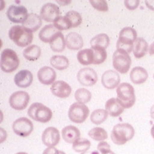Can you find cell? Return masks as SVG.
Here are the masks:
<instances>
[{
  "label": "cell",
  "instance_id": "obj_1",
  "mask_svg": "<svg viewBox=\"0 0 154 154\" xmlns=\"http://www.w3.org/2000/svg\"><path fill=\"white\" fill-rule=\"evenodd\" d=\"M135 135V129L128 123H121L116 125L111 132V139L114 144L122 145L129 141Z\"/></svg>",
  "mask_w": 154,
  "mask_h": 154
},
{
  "label": "cell",
  "instance_id": "obj_2",
  "mask_svg": "<svg viewBox=\"0 0 154 154\" xmlns=\"http://www.w3.org/2000/svg\"><path fill=\"white\" fill-rule=\"evenodd\" d=\"M137 38V33L134 28L130 26L124 27L120 31L116 43V50L123 51L130 54L133 50V44Z\"/></svg>",
  "mask_w": 154,
  "mask_h": 154
},
{
  "label": "cell",
  "instance_id": "obj_3",
  "mask_svg": "<svg viewBox=\"0 0 154 154\" xmlns=\"http://www.w3.org/2000/svg\"><path fill=\"white\" fill-rule=\"evenodd\" d=\"M9 38L17 46L24 48L30 46L33 41V32L23 26H13L9 30Z\"/></svg>",
  "mask_w": 154,
  "mask_h": 154
},
{
  "label": "cell",
  "instance_id": "obj_4",
  "mask_svg": "<svg viewBox=\"0 0 154 154\" xmlns=\"http://www.w3.org/2000/svg\"><path fill=\"white\" fill-rule=\"evenodd\" d=\"M117 100L125 108H130L134 105L136 101L135 90L128 83H122L116 88Z\"/></svg>",
  "mask_w": 154,
  "mask_h": 154
},
{
  "label": "cell",
  "instance_id": "obj_5",
  "mask_svg": "<svg viewBox=\"0 0 154 154\" xmlns=\"http://www.w3.org/2000/svg\"><path fill=\"white\" fill-rule=\"evenodd\" d=\"M0 66L2 72L6 73L14 72L19 66V59L16 52L10 48L2 51L1 53Z\"/></svg>",
  "mask_w": 154,
  "mask_h": 154
},
{
  "label": "cell",
  "instance_id": "obj_6",
  "mask_svg": "<svg viewBox=\"0 0 154 154\" xmlns=\"http://www.w3.org/2000/svg\"><path fill=\"white\" fill-rule=\"evenodd\" d=\"M27 114L32 120L41 123L49 122L53 115L50 108L41 103H32L27 111Z\"/></svg>",
  "mask_w": 154,
  "mask_h": 154
},
{
  "label": "cell",
  "instance_id": "obj_7",
  "mask_svg": "<svg viewBox=\"0 0 154 154\" xmlns=\"http://www.w3.org/2000/svg\"><path fill=\"white\" fill-rule=\"evenodd\" d=\"M132 64V60L128 53L116 50L112 55L113 67L117 72L125 74L128 72Z\"/></svg>",
  "mask_w": 154,
  "mask_h": 154
},
{
  "label": "cell",
  "instance_id": "obj_8",
  "mask_svg": "<svg viewBox=\"0 0 154 154\" xmlns=\"http://www.w3.org/2000/svg\"><path fill=\"white\" fill-rule=\"evenodd\" d=\"M89 116V109L84 103H72L68 110L69 120L75 124H82L87 120Z\"/></svg>",
  "mask_w": 154,
  "mask_h": 154
},
{
  "label": "cell",
  "instance_id": "obj_9",
  "mask_svg": "<svg viewBox=\"0 0 154 154\" xmlns=\"http://www.w3.org/2000/svg\"><path fill=\"white\" fill-rule=\"evenodd\" d=\"M27 10L22 5H11L7 11V16L10 21L14 23H23L28 16Z\"/></svg>",
  "mask_w": 154,
  "mask_h": 154
},
{
  "label": "cell",
  "instance_id": "obj_10",
  "mask_svg": "<svg viewBox=\"0 0 154 154\" xmlns=\"http://www.w3.org/2000/svg\"><path fill=\"white\" fill-rule=\"evenodd\" d=\"M12 129L16 135L22 137H28L33 132L34 125L31 120L26 117L17 119L12 125Z\"/></svg>",
  "mask_w": 154,
  "mask_h": 154
},
{
  "label": "cell",
  "instance_id": "obj_11",
  "mask_svg": "<svg viewBox=\"0 0 154 154\" xmlns=\"http://www.w3.org/2000/svg\"><path fill=\"white\" fill-rule=\"evenodd\" d=\"M30 96L26 91H15L10 96V106L14 110H23L28 105Z\"/></svg>",
  "mask_w": 154,
  "mask_h": 154
},
{
  "label": "cell",
  "instance_id": "obj_12",
  "mask_svg": "<svg viewBox=\"0 0 154 154\" xmlns=\"http://www.w3.org/2000/svg\"><path fill=\"white\" fill-rule=\"evenodd\" d=\"M77 79H78L79 84H82V85L91 87L96 84V82L98 80V75L93 68L84 67L78 72Z\"/></svg>",
  "mask_w": 154,
  "mask_h": 154
},
{
  "label": "cell",
  "instance_id": "obj_13",
  "mask_svg": "<svg viewBox=\"0 0 154 154\" xmlns=\"http://www.w3.org/2000/svg\"><path fill=\"white\" fill-rule=\"evenodd\" d=\"M60 16V10L57 5L48 2L43 5L40 10V17L46 22L51 23Z\"/></svg>",
  "mask_w": 154,
  "mask_h": 154
},
{
  "label": "cell",
  "instance_id": "obj_14",
  "mask_svg": "<svg viewBox=\"0 0 154 154\" xmlns=\"http://www.w3.org/2000/svg\"><path fill=\"white\" fill-rule=\"evenodd\" d=\"M60 140V132L55 127H48L42 134V141L48 147L56 146Z\"/></svg>",
  "mask_w": 154,
  "mask_h": 154
},
{
  "label": "cell",
  "instance_id": "obj_15",
  "mask_svg": "<svg viewBox=\"0 0 154 154\" xmlns=\"http://www.w3.org/2000/svg\"><path fill=\"white\" fill-rule=\"evenodd\" d=\"M120 77L116 71L108 70L106 71L101 76V84L107 89H115L120 85Z\"/></svg>",
  "mask_w": 154,
  "mask_h": 154
},
{
  "label": "cell",
  "instance_id": "obj_16",
  "mask_svg": "<svg viewBox=\"0 0 154 154\" xmlns=\"http://www.w3.org/2000/svg\"><path fill=\"white\" fill-rule=\"evenodd\" d=\"M51 91L54 96L59 98H67L72 93V88L63 80H58L51 84Z\"/></svg>",
  "mask_w": 154,
  "mask_h": 154
},
{
  "label": "cell",
  "instance_id": "obj_17",
  "mask_svg": "<svg viewBox=\"0 0 154 154\" xmlns=\"http://www.w3.org/2000/svg\"><path fill=\"white\" fill-rule=\"evenodd\" d=\"M38 81L45 85H51L55 83L56 79V72L52 67L45 66L41 67L37 73Z\"/></svg>",
  "mask_w": 154,
  "mask_h": 154
},
{
  "label": "cell",
  "instance_id": "obj_18",
  "mask_svg": "<svg viewBox=\"0 0 154 154\" xmlns=\"http://www.w3.org/2000/svg\"><path fill=\"white\" fill-rule=\"evenodd\" d=\"M14 84L21 88H26L31 85L33 82V75L28 70H21L14 75Z\"/></svg>",
  "mask_w": 154,
  "mask_h": 154
},
{
  "label": "cell",
  "instance_id": "obj_19",
  "mask_svg": "<svg viewBox=\"0 0 154 154\" xmlns=\"http://www.w3.org/2000/svg\"><path fill=\"white\" fill-rule=\"evenodd\" d=\"M66 47L70 50H80L84 46V39L82 36L76 32L68 33L65 37Z\"/></svg>",
  "mask_w": 154,
  "mask_h": 154
},
{
  "label": "cell",
  "instance_id": "obj_20",
  "mask_svg": "<svg viewBox=\"0 0 154 154\" xmlns=\"http://www.w3.org/2000/svg\"><path fill=\"white\" fill-rule=\"evenodd\" d=\"M105 109L108 115L112 117H117L124 112L125 108L120 104L117 98H111L106 102Z\"/></svg>",
  "mask_w": 154,
  "mask_h": 154
},
{
  "label": "cell",
  "instance_id": "obj_21",
  "mask_svg": "<svg viewBox=\"0 0 154 154\" xmlns=\"http://www.w3.org/2000/svg\"><path fill=\"white\" fill-rule=\"evenodd\" d=\"M42 26V18L35 13H31L28 14L26 19L23 23V26L29 30L31 32H35Z\"/></svg>",
  "mask_w": 154,
  "mask_h": 154
},
{
  "label": "cell",
  "instance_id": "obj_22",
  "mask_svg": "<svg viewBox=\"0 0 154 154\" xmlns=\"http://www.w3.org/2000/svg\"><path fill=\"white\" fill-rule=\"evenodd\" d=\"M149 77V74L146 70L142 67H133L130 72L131 81L135 84H144Z\"/></svg>",
  "mask_w": 154,
  "mask_h": 154
},
{
  "label": "cell",
  "instance_id": "obj_23",
  "mask_svg": "<svg viewBox=\"0 0 154 154\" xmlns=\"http://www.w3.org/2000/svg\"><path fill=\"white\" fill-rule=\"evenodd\" d=\"M60 31L55 27L52 24H48L43 26L42 30L38 33V38H40L41 41H43V43H49L51 42L53 38L55 37Z\"/></svg>",
  "mask_w": 154,
  "mask_h": 154
},
{
  "label": "cell",
  "instance_id": "obj_24",
  "mask_svg": "<svg viewBox=\"0 0 154 154\" xmlns=\"http://www.w3.org/2000/svg\"><path fill=\"white\" fill-rule=\"evenodd\" d=\"M149 44L147 41L143 38H137L133 44V55L135 58L140 59L144 57L149 51Z\"/></svg>",
  "mask_w": 154,
  "mask_h": 154
},
{
  "label": "cell",
  "instance_id": "obj_25",
  "mask_svg": "<svg viewBox=\"0 0 154 154\" xmlns=\"http://www.w3.org/2000/svg\"><path fill=\"white\" fill-rule=\"evenodd\" d=\"M62 137L64 141L73 144L76 140L80 138V132L76 127L68 125L63 128Z\"/></svg>",
  "mask_w": 154,
  "mask_h": 154
},
{
  "label": "cell",
  "instance_id": "obj_26",
  "mask_svg": "<svg viewBox=\"0 0 154 154\" xmlns=\"http://www.w3.org/2000/svg\"><path fill=\"white\" fill-rule=\"evenodd\" d=\"M77 60L82 65L93 64L94 51L91 48H86L79 50L77 53Z\"/></svg>",
  "mask_w": 154,
  "mask_h": 154
},
{
  "label": "cell",
  "instance_id": "obj_27",
  "mask_svg": "<svg viewBox=\"0 0 154 154\" xmlns=\"http://www.w3.org/2000/svg\"><path fill=\"white\" fill-rule=\"evenodd\" d=\"M51 49L54 52H62L66 48L65 38L62 32H59L50 43Z\"/></svg>",
  "mask_w": 154,
  "mask_h": 154
},
{
  "label": "cell",
  "instance_id": "obj_28",
  "mask_svg": "<svg viewBox=\"0 0 154 154\" xmlns=\"http://www.w3.org/2000/svg\"><path fill=\"white\" fill-rule=\"evenodd\" d=\"M90 44L91 48H101L106 49L110 44V38L106 34H99L91 38Z\"/></svg>",
  "mask_w": 154,
  "mask_h": 154
},
{
  "label": "cell",
  "instance_id": "obj_29",
  "mask_svg": "<svg viewBox=\"0 0 154 154\" xmlns=\"http://www.w3.org/2000/svg\"><path fill=\"white\" fill-rule=\"evenodd\" d=\"M50 63L54 68L63 71L69 67V60L64 55H53L50 60Z\"/></svg>",
  "mask_w": 154,
  "mask_h": 154
},
{
  "label": "cell",
  "instance_id": "obj_30",
  "mask_svg": "<svg viewBox=\"0 0 154 154\" xmlns=\"http://www.w3.org/2000/svg\"><path fill=\"white\" fill-rule=\"evenodd\" d=\"M23 56L29 61H35L41 55V48L38 45H30L24 49Z\"/></svg>",
  "mask_w": 154,
  "mask_h": 154
},
{
  "label": "cell",
  "instance_id": "obj_31",
  "mask_svg": "<svg viewBox=\"0 0 154 154\" xmlns=\"http://www.w3.org/2000/svg\"><path fill=\"white\" fill-rule=\"evenodd\" d=\"M108 116V113L107 111L99 108V109L94 110L91 112L90 120H91V122L94 125H101L102 123H103L107 120Z\"/></svg>",
  "mask_w": 154,
  "mask_h": 154
},
{
  "label": "cell",
  "instance_id": "obj_32",
  "mask_svg": "<svg viewBox=\"0 0 154 154\" xmlns=\"http://www.w3.org/2000/svg\"><path fill=\"white\" fill-rule=\"evenodd\" d=\"M88 136L96 141H103L108 138V132L102 128L96 127L91 128L88 132Z\"/></svg>",
  "mask_w": 154,
  "mask_h": 154
},
{
  "label": "cell",
  "instance_id": "obj_33",
  "mask_svg": "<svg viewBox=\"0 0 154 154\" xmlns=\"http://www.w3.org/2000/svg\"><path fill=\"white\" fill-rule=\"evenodd\" d=\"M91 145V142L88 139L79 138L72 144V149L76 152H84L90 149Z\"/></svg>",
  "mask_w": 154,
  "mask_h": 154
},
{
  "label": "cell",
  "instance_id": "obj_34",
  "mask_svg": "<svg viewBox=\"0 0 154 154\" xmlns=\"http://www.w3.org/2000/svg\"><path fill=\"white\" fill-rule=\"evenodd\" d=\"M75 99L77 102L85 104L91 100V93L86 88H79L75 92Z\"/></svg>",
  "mask_w": 154,
  "mask_h": 154
},
{
  "label": "cell",
  "instance_id": "obj_35",
  "mask_svg": "<svg viewBox=\"0 0 154 154\" xmlns=\"http://www.w3.org/2000/svg\"><path fill=\"white\" fill-rule=\"evenodd\" d=\"M53 25L59 31H66L72 28V25L66 16H60L54 21Z\"/></svg>",
  "mask_w": 154,
  "mask_h": 154
},
{
  "label": "cell",
  "instance_id": "obj_36",
  "mask_svg": "<svg viewBox=\"0 0 154 154\" xmlns=\"http://www.w3.org/2000/svg\"><path fill=\"white\" fill-rule=\"evenodd\" d=\"M94 51V61L93 64L98 65L103 63L107 59V51L106 49L101 48H91Z\"/></svg>",
  "mask_w": 154,
  "mask_h": 154
},
{
  "label": "cell",
  "instance_id": "obj_37",
  "mask_svg": "<svg viewBox=\"0 0 154 154\" xmlns=\"http://www.w3.org/2000/svg\"><path fill=\"white\" fill-rule=\"evenodd\" d=\"M65 16L69 19V21L72 25V27H77L81 24L82 16L79 12L75 11H70L65 14Z\"/></svg>",
  "mask_w": 154,
  "mask_h": 154
},
{
  "label": "cell",
  "instance_id": "obj_38",
  "mask_svg": "<svg viewBox=\"0 0 154 154\" xmlns=\"http://www.w3.org/2000/svg\"><path fill=\"white\" fill-rule=\"evenodd\" d=\"M89 2L94 9L97 10L99 11L106 12L108 11V5L105 0H91Z\"/></svg>",
  "mask_w": 154,
  "mask_h": 154
},
{
  "label": "cell",
  "instance_id": "obj_39",
  "mask_svg": "<svg viewBox=\"0 0 154 154\" xmlns=\"http://www.w3.org/2000/svg\"><path fill=\"white\" fill-rule=\"evenodd\" d=\"M97 149L102 154L107 153L110 151V145L106 141H100L97 145Z\"/></svg>",
  "mask_w": 154,
  "mask_h": 154
},
{
  "label": "cell",
  "instance_id": "obj_40",
  "mask_svg": "<svg viewBox=\"0 0 154 154\" xmlns=\"http://www.w3.org/2000/svg\"><path fill=\"white\" fill-rule=\"evenodd\" d=\"M140 4L139 0H125V5L126 8L130 11H133V10L137 9Z\"/></svg>",
  "mask_w": 154,
  "mask_h": 154
},
{
  "label": "cell",
  "instance_id": "obj_41",
  "mask_svg": "<svg viewBox=\"0 0 154 154\" xmlns=\"http://www.w3.org/2000/svg\"><path fill=\"white\" fill-rule=\"evenodd\" d=\"M43 154H60V151L54 147H48L43 152Z\"/></svg>",
  "mask_w": 154,
  "mask_h": 154
},
{
  "label": "cell",
  "instance_id": "obj_42",
  "mask_svg": "<svg viewBox=\"0 0 154 154\" xmlns=\"http://www.w3.org/2000/svg\"><path fill=\"white\" fill-rule=\"evenodd\" d=\"M144 3L149 9L154 11V0H145Z\"/></svg>",
  "mask_w": 154,
  "mask_h": 154
},
{
  "label": "cell",
  "instance_id": "obj_43",
  "mask_svg": "<svg viewBox=\"0 0 154 154\" xmlns=\"http://www.w3.org/2000/svg\"><path fill=\"white\" fill-rule=\"evenodd\" d=\"M0 130H1V143H2V142H4L5 139L7 138V132L5 131L2 128H0Z\"/></svg>",
  "mask_w": 154,
  "mask_h": 154
},
{
  "label": "cell",
  "instance_id": "obj_44",
  "mask_svg": "<svg viewBox=\"0 0 154 154\" xmlns=\"http://www.w3.org/2000/svg\"><path fill=\"white\" fill-rule=\"evenodd\" d=\"M149 52L150 55H154V42L152 43L150 47L149 48Z\"/></svg>",
  "mask_w": 154,
  "mask_h": 154
},
{
  "label": "cell",
  "instance_id": "obj_45",
  "mask_svg": "<svg viewBox=\"0 0 154 154\" xmlns=\"http://www.w3.org/2000/svg\"><path fill=\"white\" fill-rule=\"evenodd\" d=\"M81 154H100L97 150H91V151H86L84 152H81Z\"/></svg>",
  "mask_w": 154,
  "mask_h": 154
},
{
  "label": "cell",
  "instance_id": "obj_46",
  "mask_svg": "<svg viewBox=\"0 0 154 154\" xmlns=\"http://www.w3.org/2000/svg\"><path fill=\"white\" fill-rule=\"evenodd\" d=\"M56 2H58V4H60V5H67L69 4L72 2V1H67V2H61L60 0H56Z\"/></svg>",
  "mask_w": 154,
  "mask_h": 154
},
{
  "label": "cell",
  "instance_id": "obj_47",
  "mask_svg": "<svg viewBox=\"0 0 154 154\" xmlns=\"http://www.w3.org/2000/svg\"><path fill=\"white\" fill-rule=\"evenodd\" d=\"M150 116H151L152 119L154 120V104L152 106L151 109H150Z\"/></svg>",
  "mask_w": 154,
  "mask_h": 154
},
{
  "label": "cell",
  "instance_id": "obj_48",
  "mask_svg": "<svg viewBox=\"0 0 154 154\" xmlns=\"http://www.w3.org/2000/svg\"><path fill=\"white\" fill-rule=\"evenodd\" d=\"M151 135L152 137V138L154 139V125H152V127L151 128Z\"/></svg>",
  "mask_w": 154,
  "mask_h": 154
},
{
  "label": "cell",
  "instance_id": "obj_49",
  "mask_svg": "<svg viewBox=\"0 0 154 154\" xmlns=\"http://www.w3.org/2000/svg\"><path fill=\"white\" fill-rule=\"evenodd\" d=\"M16 154H28V153H26V152H17Z\"/></svg>",
  "mask_w": 154,
  "mask_h": 154
},
{
  "label": "cell",
  "instance_id": "obj_50",
  "mask_svg": "<svg viewBox=\"0 0 154 154\" xmlns=\"http://www.w3.org/2000/svg\"><path fill=\"white\" fill-rule=\"evenodd\" d=\"M104 154H115V153H114V152H113L109 151V152H107V153H104Z\"/></svg>",
  "mask_w": 154,
  "mask_h": 154
},
{
  "label": "cell",
  "instance_id": "obj_51",
  "mask_svg": "<svg viewBox=\"0 0 154 154\" xmlns=\"http://www.w3.org/2000/svg\"><path fill=\"white\" fill-rule=\"evenodd\" d=\"M153 79H154V74H153Z\"/></svg>",
  "mask_w": 154,
  "mask_h": 154
}]
</instances>
